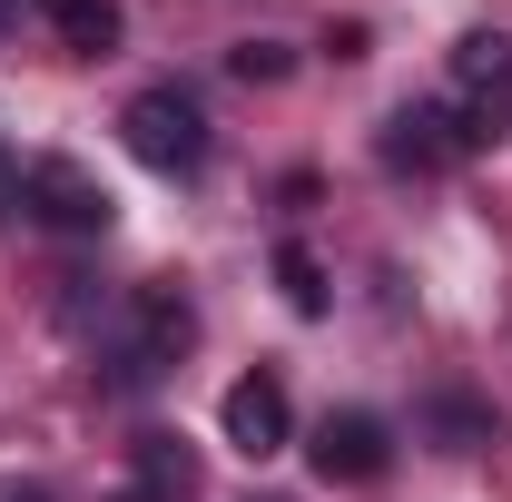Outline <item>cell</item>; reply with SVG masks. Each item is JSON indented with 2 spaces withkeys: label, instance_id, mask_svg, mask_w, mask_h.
<instances>
[{
  "label": "cell",
  "instance_id": "1",
  "mask_svg": "<svg viewBox=\"0 0 512 502\" xmlns=\"http://www.w3.org/2000/svg\"><path fill=\"white\" fill-rule=\"evenodd\" d=\"M444 109H453V128H463V148H493L512 128V30H463V40H453Z\"/></svg>",
  "mask_w": 512,
  "mask_h": 502
},
{
  "label": "cell",
  "instance_id": "2",
  "mask_svg": "<svg viewBox=\"0 0 512 502\" xmlns=\"http://www.w3.org/2000/svg\"><path fill=\"white\" fill-rule=\"evenodd\" d=\"M119 128H128V158H138V168H158V178H197V168H207V109H197L178 79L138 89Z\"/></svg>",
  "mask_w": 512,
  "mask_h": 502
},
{
  "label": "cell",
  "instance_id": "3",
  "mask_svg": "<svg viewBox=\"0 0 512 502\" xmlns=\"http://www.w3.org/2000/svg\"><path fill=\"white\" fill-rule=\"evenodd\" d=\"M20 207H30L50 237H109V217H119V197L99 188L79 158H30V168H20Z\"/></svg>",
  "mask_w": 512,
  "mask_h": 502
},
{
  "label": "cell",
  "instance_id": "4",
  "mask_svg": "<svg viewBox=\"0 0 512 502\" xmlns=\"http://www.w3.org/2000/svg\"><path fill=\"white\" fill-rule=\"evenodd\" d=\"M306 463H316L325 483H384V463H394V424L365 414V404H345V414H325V424H316Z\"/></svg>",
  "mask_w": 512,
  "mask_h": 502
},
{
  "label": "cell",
  "instance_id": "5",
  "mask_svg": "<svg viewBox=\"0 0 512 502\" xmlns=\"http://www.w3.org/2000/svg\"><path fill=\"white\" fill-rule=\"evenodd\" d=\"M188 345H197V306L178 296V286H138V335H128L119 375H128V384H148V375H168Z\"/></svg>",
  "mask_w": 512,
  "mask_h": 502
},
{
  "label": "cell",
  "instance_id": "6",
  "mask_svg": "<svg viewBox=\"0 0 512 502\" xmlns=\"http://www.w3.org/2000/svg\"><path fill=\"white\" fill-rule=\"evenodd\" d=\"M217 434L237 443L247 463L286 453V434H296V414H286V384H276V375H237V384H227V404H217Z\"/></svg>",
  "mask_w": 512,
  "mask_h": 502
},
{
  "label": "cell",
  "instance_id": "7",
  "mask_svg": "<svg viewBox=\"0 0 512 502\" xmlns=\"http://www.w3.org/2000/svg\"><path fill=\"white\" fill-rule=\"evenodd\" d=\"M119 502H197V443L188 434H138Z\"/></svg>",
  "mask_w": 512,
  "mask_h": 502
},
{
  "label": "cell",
  "instance_id": "8",
  "mask_svg": "<svg viewBox=\"0 0 512 502\" xmlns=\"http://www.w3.org/2000/svg\"><path fill=\"white\" fill-rule=\"evenodd\" d=\"M384 158H394V168H414V178H434V168L473 158V148H463L453 109H394V128H384Z\"/></svg>",
  "mask_w": 512,
  "mask_h": 502
},
{
  "label": "cell",
  "instance_id": "9",
  "mask_svg": "<svg viewBox=\"0 0 512 502\" xmlns=\"http://www.w3.org/2000/svg\"><path fill=\"white\" fill-rule=\"evenodd\" d=\"M40 10H50L60 50H79V60H109L119 50V0H40Z\"/></svg>",
  "mask_w": 512,
  "mask_h": 502
},
{
  "label": "cell",
  "instance_id": "10",
  "mask_svg": "<svg viewBox=\"0 0 512 502\" xmlns=\"http://www.w3.org/2000/svg\"><path fill=\"white\" fill-rule=\"evenodd\" d=\"M276 286H286V306L296 315H325V266H316V247H276Z\"/></svg>",
  "mask_w": 512,
  "mask_h": 502
},
{
  "label": "cell",
  "instance_id": "11",
  "mask_svg": "<svg viewBox=\"0 0 512 502\" xmlns=\"http://www.w3.org/2000/svg\"><path fill=\"white\" fill-rule=\"evenodd\" d=\"M227 69H237L247 89H276V79H286V40H237V50H227Z\"/></svg>",
  "mask_w": 512,
  "mask_h": 502
},
{
  "label": "cell",
  "instance_id": "12",
  "mask_svg": "<svg viewBox=\"0 0 512 502\" xmlns=\"http://www.w3.org/2000/svg\"><path fill=\"white\" fill-rule=\"evenodd\" d=\"M434 424L453 434V453H463V443H493V414H483V404H463V394H444V404H434Z\"/></svg>",
  "mask_w": 512,
  "mask_h": 502
},
{
  "label": "cell",
  "instance_id": "13",
  "mask_svg": "<svg viewBox=\"0 0 512 502\" xmlns=\"http://www.w3.org/2000/svg\"><path fill=\"white\" fill-rule=\"evenodd\" d=\"M10 502H50V493H40V483H30V493H20V483H10Z\"/></svg>",
  "mask_w": 512,
  "mask_h": 502
},
{
  "label": "cell",
  "instance_id": "14",
  "mask_svg": "<svg viewBox=\"0 0 512 502\" xmlns=\"http://www.w3.org/2000/svg\"><path fill=\"white\" fill-rule=\"evenodd\" d=\"M0 188H10V148H0Z\"/></svg>",
  "mask_w": 512,
  "mask_h": 502
}]
</instances>
